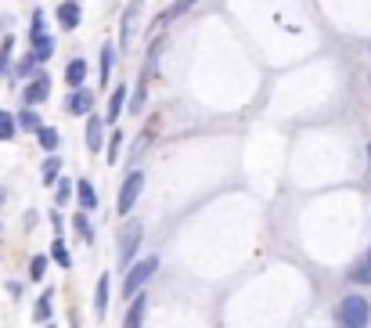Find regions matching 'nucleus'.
<instances>
[{
	"instance_id": "nucleus-1",
	"label": "nucleus",
	"mask_w": 371,
	"mask_h": 328,
	"mask_svg": "<svg viewBox=\"0 0 371 328\" xmlns=\"http://www.w3.org/2000/svg\"><path fill=\"white\" fill-rule=\"evenodd\" d=\"M339 321H343V328H368L371 325V303L357 292L346 296V300L339 303Z\"/></svg>"
},
{
	"instance_id": "nucleus-2",
	"label": "nucleus",
	"mask_w": 371,
	"mask_h": 328,
	"mask_svg": "<svg viewBox=\"0 0 371 328\" xmlns=\"http://www.w3.org/2000/svg\"><path fill=\"white\" fill-rule=\"evenodd\" d=\"M155 271H159V260H155V256L134 263V267L126 271V278H123V296H126V300H134V292H141V285H144V281H148Z\"/></svg>"
},
{
	"instance_id": "nucleus-3",
	"label": "nucleus",
	"mask_w": 371,
	"mask_h": 328,
	"mask_svg": "<svg viewBox=\"0 0 371 328\" xmlns=\"http://www.w3.org/2000/svg\"><path fill=\"white\" fill-rule=\"evenodd\" d=\"M137 245H141V224L137 221H126L119 227V267H130V263H134Z\"/></svg>"
},
{
	"instance_id": "nucleus-4",
	"label": "nucleus",
	"mask_w": 371,
	"mask_h": 328,
	"mask_svg": "<svg viewBox=\"0 0 371 328\" xmlns=\"http://www.w3.org/2000/svg\"><path fill=\"white\" fill-rule=\"evenodd\" d=\"M141 192H144V177L137 174V170H130V177H126L123 187H119V206H116V209L126 216V213L134 209V202L141 198Z\"/></svg>"
},
{
	"instance_id": "nucleus-5",
	"label": "nucleus",
	"mask_w": 371,
	"mask_h": 328,
	"mask_svg": "<svg viewBox=\"0 0 371 328\" xmlns=\"http://www.w3.org/2000/svg\"><path fill=\"white\" fill-rule=\"evenodd\" d=\"M191 4H195V0H173V4L163 11V14H159V19L152 22V29H148V33H152V40H159V37H163V29L170 25V22H177V19H181V14L184 11H191Z\"/></svg>"
},
{
	"instance_id": "nucleus-6",
	"label": "nucleus",
	"mask_w": 371,
	"mask_h": 328,
	"mask_svg": "<svg viewBox=\"0 0 371 328\" xmlns=\"http://www.w3.org/2000/svg\"><path fill=\"white\" fill-rule=\"evenodd\" d=\"M137 14H141V0H130V8L123 11V25H119V47H123V51H130V43H134V22H137Z\"/></svg>"
},
{
	"instance_id": "nucleus-7",
	"label": "nucleus",
	"mask_w": 371,
	"mask_h": 328,
	"mask_svg": "<svg viewBox=\"0 0 371 328\" xmlns=\"http://www.w3.org/2000/svg\"><path fill=\"white\" fill-rule=\"evenodd\" d=\"M47 94H51V76H47V72H37L33 83L26 87V101H29V105H40V101H47Z\"/></svg>"
},
{
	"instance_id": "nucleus-8",
	"label": "nucleus",
	"mask_w": 371,
	"mask_h": 328,
	"mask_svg": "<svg viewBox=\"0 0 371 328\" xmlns=\"http://www.w3.org/2000/svg\"><path fill=\"white\" fill-rule=\"evenodd\" d=\"M350 281L353 285H371V249L350 267Z\"/></svg>"
},
{
	"instance_id": "nucleus-9",
	"label": "nucleus",
	"mask_w": 371,
	"mask_h": 328,
	"mask_svg": "<svg viewBox=\"0 0 371 328\" xmlns=\"http://www.w3.org/2000/svg\"><path fill=\"white\" fill-rule=\"evenodd\" d=\"M79 19H83V11H79L76 0H69V4H61V8H58V22H61V29H76V25H79Z\"/></svg>"
},
{
	"instance_id": "nucleus-10",
	"label": "nucleus",
	"mask_w": 371,
	"mask_h": 328,
	"mask_svg": "<svg viewBox=\"0 0 371 328\" xmlns=\"http://www.w3.org/2000/svg\"><path fill=\"white\" fill-rule=\"evenodd\" d=\"M144 307H148V300H144V296L130 300V310H126V318H123V328H141V321H144Z\"/></svg>"
},
{
	"instance_id": "nucleus-11",
	"label": "nucleus",
	"mask_w": 371,
	"mask_h": 328,
	"mask_svg": "<svg viewBox=\"0 0 371 328\" xmlns=\"http://www.w3.org/2000/svg\"><path fill=\"white\" fill-rule=\"evenodd\" d=\"M66 80H69V87H72V90H76V87H83V80H87V61H83V58H72V61H69Z\"/></svg>"
},
{
	"instance_id": "nucleus-12",
	"label": "nucleus",
	"mask_w": 371,
	"mask_h": 328,
	"mask_svg": "<svg viewBox=\"0 0 371 328\" xmlns=\"http://www.w3.org/2000/svg\"><path fill=\"white\" fill-rule=\"evenodd\" d=\"M90 105H94V94L83 90V87H76V94L69 98V112H90Z\"/></svg>"
},
{
	"instance_id": "nucleus-13",
	"label": "nucleus",
	"mask_w": 371,
	"mask_h": 328,
	"mask_svg": "<svg viewBox=\"0 0 371 328\" xmlns=\"http://www.w3.org/2000/svg\"><path fill=\"white\" fill-rule=\"evenodd\" d=\"M87 148H90L94 155L101 152V119H98V116L87 119Z\"/></svg>"
},
{
	"instance_id": "nucleus-14",
	"label": "nucleus",
	"mask_w": 371,
	"mask_h": 328,
	"mask_svg": "<svg viewBox=\"0 0 371 328\" xmlns=\"http://www.w3.org/2000/svg\"><path fill=\"white\" fill-rule=\"evenodd\" d=\"M76 195H79V206L83 209H98V195H94L90 181H76Z\"/></svg>"
},
{
	"instance_id": "nucleus-15",
	"label": "nucleus",
	"mask_w": 371,
	"mask_h": 328,
	"mask_svg": "<svg viewBox=\"0 0 371 328\" xmlns=\"http://www.w3.org/2000/svg\"><path fill=\"white\" fill-rule=\"evenodd\" d=\"M159 127H163V116H152V123H148V127H144V134L137 137V145H134V155H141L144 148H148V141L159 134Z\"/></svg>"
},
{
	"instance_id": "nucleus-16",
	"label": "nucleus",
	"mask_w": 371,
	"mask_h": 328,
	"mask_svg": "<svg viewBox=\"0 0 371 328\" xmlns=\"http://www.w3.org/2000/svg\"><path fill=\"white\" fill-rule=\"evenodd\" d=\"M105 310H108V274L98 278V296H94V314L105 318Z\"/></svg>"
},
{
	"instance_id": "nucleus-17",
	"label": "nucleus",
	"mask_w": 371,
	"mask_h": 328,
	"mask_svg": "<svg viewBox=\"0 0 371 328\" xmlns=\"http://www.w3.org/2000/svg\"><path fill=\"white\" fill-rule=\"evenodd\" d=\"M123 101H126V87H116L112 90V98H108V123H116L119 119V112H123Z\"/></svg>"
},
{
	"instance_id": "nucleus-18",
	"label": "nucleus",
	"mask_w": 371,
	"mask_h": 328,
	"mask_svg": "<svg viewBox=\"0 0 371 328\" xmlns=\"http://www.w3.org/2000/svg\"><path fill=\"white\" fill-rule=\"evenodd\" d=\"M148 80H152V65H148V72H144L141 87L134 90V98H130V108H134V112H141V108H144V98H148Z\"/></svg>"
},
{
	"instance_id": "nucleus-19",
	"label": "nucleus",
	"mask_w": 371,
	"mask_h": 328,
	"mask_svg": "<svg viewBox=\"0 0 371 328\" xmlns=\"http://www.w3.org/2000/svg\"><path fill=\"white\" fill-rule=\"evenodd\" d=\"M37 65H40V61H37V54L29 51L26 58H19V65H14V72H19V80H29V76L37 72Z\"/></svg>"
},
{
	"instance_id": "nucleus-20",
	"label": "nucleus",
	"mask_w": 371,
	"mask_h": 328,
	"mask_svg": "<svg viewBox=\"0 0 371 328\" xmlns=\"http://www.w3.org/2000/svg\"><path fill=\"white\" fill-rule=\"evenodd\" d=\"M37 137H40V145H43L47 152L58 148V130H51V127H37Z\"/></svg>"
},
{
	"instance_id": "nucleus-21",
	"label": "nucleus",
	"mask_w": 371,
	"mask_h": 328,
	"mask_svg": "<svg viewBox=\"0 0 371 328\" xmlns=\"http://www.w3.org/2000/svg\"><path fill=\"white\" fill-rule=\"evenodd\" d=\"M58 170H61V159H58V155H51V159L43 163V184H54L58 181Z\"/></svg>"
},
{
	"instance_id": "nucleus-22",
	"label": "nucleus",
	"mask_w": 371,
	"mask_h": 328,
	"mask_svg": "<svg viewBox=\"0 0 371 328\" xmlns=\"http://www.w3.org/2000/svg\"><path fill=\"white\" fill-rule=\"evenodd\" d=\"M72 227H76V234H79L83 242H94V231H90V224H87V216H83V213L72 216Z\"/></svg>"
},
{
	"instance_id": "nucleus-23",
	"label": "nucleus",
	"mask_w": 371,
	"mask_h": 328,
	"mask_svg": "<svg viewBox=\"0 0 371 328\" xmlns=\"http://www.w3.org/2000/svg\"><path fill=\"white\" fill-rule=\"evenodd\" d=\"M108 76H112V43L101 47V87L108 83Z\"/></svg>"
},
{
	"instance_id": "nucleus-24",
	"label": "nucleus",
	"mask_w": 371,
	"mask_h": 328,
	"mask_svg": "<svg viewBox=\"0 0 371 328\" xmlns=\"http://www.w3.org/2000/svg\"><path fill=\"white\" fill-rule=\"evenodd\" d=\"M33 314H37V321H51V292L37 300V310H33Z\"/></svg>"
},
{
	"instance_id": "nucleus-25",
	"label": "nucleus",
	"mask_w": 371,
	"mask_h": 328,
	"mask_svg": "<svg viewBox=\"0 0 371 328\" xmlns=\"http://www.w3.org/2000/svg\"><path fill=\"white\" fill-rule=\"evenodd\" d=\"M14 134V116H8V112H0V141H8Z\"/></svg>"
},
{
	"instance_id": "nucleus-26",
	"label": "nucleus",
	"mask_w": 371,
	"mask_h": 328,
	"mask_svg": "<svg viewBox=\"0 0 371 328\" xmlns=\"http://www.w3.org/2000/svg\"><path fill=\"white\" fill-rule=\"evenodd\" d=\"M8 61H11V37H8L4 43H0V76L8 72Z\"/></svg>"
},
{
	"instance_id": "nucleus-27",
	"label": "nucleus",
	"mask_w": 371,
	"mask_h": 328,
	"mask_svg": "<svg viewBox=\"0 0 371 328\" xmlns=\"http://www.w3.org/2000/svg\"><path fill=\"white\" fill-rule=\"evenodd\" d=\"M19 123H22L26 130H37V127H40V116H37V112H29V108H26V112L19 116Z\"/></svg>"
},
{
	"instance_id": "nucleus-28",
	"label": "nucleus",
	"mask_w": 371,
	"mask_h": 328,
	"mask_svg": "<svg viewBox=\"0 0 371 328\" xmlns=\"http://www.w3.org/2000/svg\"><path fill=\"white\" fill-rule=\"evenodd\" d=\"M51 256L61 263V267H69V253H66V245H61V242H54V245H51Z\"/></svg>"
},
{
	"instance_id": "nucleus-29",
	"label": "nucleus",
	"mask_w": 371,
	"mask_h": 328,
	"mask_svg": "<svg viewBox=\"0 0 371 328\" xmlns=\"http://www.w3.org/2000/svg\"><path fill=\"white\" fill-rule=\"evenodd\" d=\"M43 271H47V256H37V260H33V267H29L33 281H40V278H43Z\"/></svg>"
},
{
	"instance_id": "nucleus-30",
	"label": "nucleus",
	"mask_w": 371,
	"mask_h": 328,
	"mask_svg": "<svg viewBox=\"0 0 371 328\" xmlns=\"http://www.w3.org/2000/svg\"><path fill=\"white\" fill-rule=\"evenodd\" d=\"M119 145H123V134H112V145H108V163L119 159Z\"/></svg>"
},
{
	"instance_id": "nucleus-31",
	"label": "nucleus",
	"mask_w": 371,
	"mask_h": 328,
	"mask_svg": "<svg viewBox=\"0 0 371 328\" xmlns=\"http://www.w3.org/2000/svg\"><path fill=\"white\" fill-rule=\"evenodd\" d=\"M69 192H72V184H69V181H61V184H58V202H66V198H69Z\"/></svg>"
},
{
	"instance_id": "nucleus-32",
	"label": "nucleus",
	"mask_w": 371,
	"mask_h": 328,
	"mask_svg": "<svg viewBox=\"0 0 371 328\" xmlns=\"http://www.w3.org/2000/svg\"><path fill=\"white\" fill-rule=\"evenodd\" d=\"M368 83H371V76H368Z\"/></svg>"
},
{
	"instance_id": "nucleus-33",
	"label": "nucleus",
	"mask_w": 371,
	"mask_h": 328,
	"mask_svg": "<svg viewBox=\"0 0 371 328\" xmlns=\"http://www.w3.org/2000/svg\"><path fill=\"white\" fill-rule=\"evenodd\" d=\"M47 328H51V325H47Z\"/></svg>"
}]
</instances>
